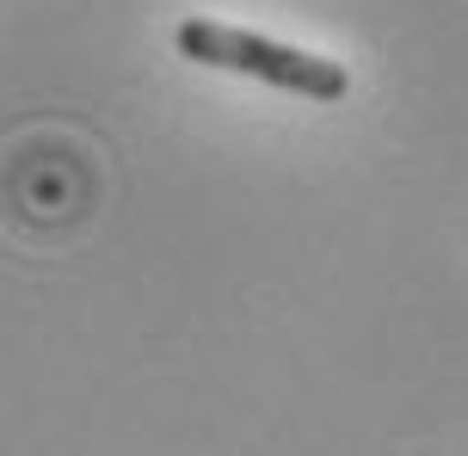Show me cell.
I'll return each mask as SVG.
<instances>
[{
  "label": "cell",
  "instance_id": "6da1fadb",
  "mask_svg": "<svg viewBox=\"0 0 468 456\" xmlns=\"http://www.w3.org/2000/svg\"><path fill=\"white\" fill-rule=\"evenodd\" d=\"M173 44L186 62H204V69H229V74H253L265 87H283L296 99H346L351 74L346 62L333 56H314V49H296V44H278L265 31H240V25H222V19H186L173 31Z\"/></svg>",
  "mask_w": 468,
  "mask_h": 456
}]
</instances>
